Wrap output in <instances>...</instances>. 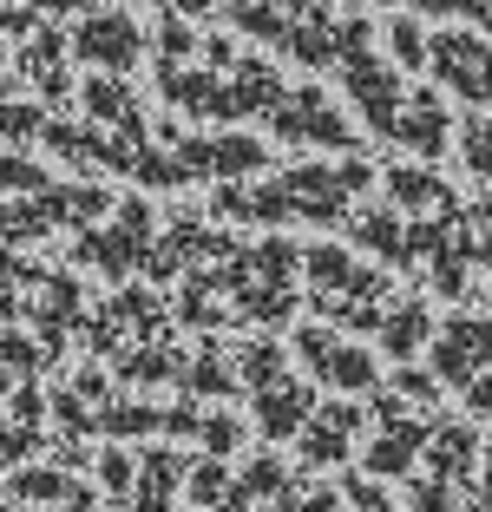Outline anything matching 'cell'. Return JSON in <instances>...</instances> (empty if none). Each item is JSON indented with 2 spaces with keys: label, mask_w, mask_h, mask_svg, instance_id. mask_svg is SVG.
Returning a JSON list of instances; mask_svg holds the SVG:
<instances>
[{
  "label": "cell",
  "mask_w": 492,
  "mask_h": 512,
  "mask_svg": "<svg viewBox=\"0 0 492 512\" xmlns=\"http://www.w3.org/2000/svg\"><path fill=\"white\" fill-rule=\"evenodd\" d=\"M302 276H309L315 309H322L328 322H342V329H368L374 335V329H381V316L401 302L388 276H381V270H361L342 243H315V250L302 256Z\"/></svg>",
  "instance_id": "cell-4"
},
{
  "label": "cell",
  "mask_w": 492,
  "mask_h": 512,
  "mask_svg": "<svg viewBox=\"0 0 492 512\" xmlns=\"http://www.w3.org/2000/svg\"><path fill=\"white\" fill-rule=\"evenodd\" d=\"M361 407L355 401H335L322 407V414H309V427H302V460L309 467H335V460H348V453L361 447Z\"/></svg>",
  "instance_id": "cell-11"
},
{
  "label": "cell",
  "mask_w": 492,
  "mask_h": 512,
  "mask_svg": "<svg viewBox=\"0 0 492 512\" xmlns=\"http://www.w3.org/2000/svg\"><path fill=\"white\" fill-rule=\"evenodd\" d=\"M374 427H381V434L361 447V467H368L374 480H401V473H414V460L433 440V427L420 421V401H407V394L388 381L381 401H374Z\"/></svg>",
  "instance_id": "cell-7"
},
{
  "label": "cell",
  "mask_w": 492,
  "mask_h": 512,
  "mask_svg": "<svg viewBox=\"0 0 492 512\" xmlns=\"http://www.w3.org/2000/svg\"><path fill=\"white\" fill-rule=\"evenodd\" d=\"M296 355L328 381V388H348V394H374L381 388V362H374L368 348H355L348 335H335V329H315L309 322V329L296 335Z\"/></svg>",
  "instance_id": "cell-10"
},
{
  "label": "cell",
  "mask_w": 492,
  "mask_h": 512,
  "mask_svg": "<svg viewBox=\"0 0 492 512\" xmlns=\"http://www.w3.org/2000/svg\"><path fill=\"white\" fill-rule=\"evenodd\" d=\"M256 421H263V434H269V440L296 434V427L309 421V388H302V381L269 375L263 388H256Z\"/></svg>",
  "instance_id": "cell-13"
},
{
  "label": "cell",
  "mask_w": 492,
  "mask_h": 512,
  "mask_svg": "<svg viewBox=\"0 0 492 512\" xmlns=\"http://www.w3.org/2000/svg\"><path fill=\"white\" fill-rule=\"evenodd\" d=\"M479 434L460 421H440L420 453V473H414V499L407 512H460V499L473 493V473H479Z\"/></svg>",
  "instance_id": "cell-5"
},
{
  "label": "cell",
  "mask_w": 492,
  "mask_h": 512,
  "mask_svg": "<svg viewBox=\"0 0 492 512\" xmlns=\"http://www.w3.org/2000/svg\"><path fill=\"white\" fill-rule=\"evenodd\" d=\"M368 184H374V171L361 165V158H348V165H289L269 184H256V191H224L217 211L256 217V224H296V217L302 224H342L348 204H355Z\"/></svg>",
  "instance_id": "cell-3"
},
{
  "label": "cell",
  "mask_w": 492,
  "mask_h": 512,
  "mask_svg": "<svg viewBox=\"0 0 492 512\" xmlns=\"http://www.w3.org/2000/svg\"><path fill=\"white\" fill-rule=\"evenodd\" d=\"M473 20H479V33L492 40V0H479V14H473Z\"/></svg>",
  "instance_id": "cell-21"
},
{
  "label": "cell",
  "mask_w": 492,
  "mask_h": 512,
  "mask_svg": "<svg viewBox=\"0 0 492 512\" xmlns=\"http://www.w3.org/2000/svg\"><path fill=\"white\" fill-rule=\"evenodd\" d=\"M269 132L289 138V145H322V151H348L355 145V125L348 112H335V99L315 86H289L276 106H269Z\"/></svg>",
  "instance_id": "cell-8"
},
{
  "label": "cell",
  "mask_w": 492,
  "mask_h": 512,
  "mask_svg": "<svg viewBox=\"0 0 492 512\" xmlns=\"http://www.w3.org/2000/svg\"><path fill=\"white\" fill-rule=\"evenodd\" d=\"M453 151H460V165L473 171L479 184H492V112H473V119H460V132H453Z\"/></svg>",
  "instance_id": "cell-15"
},
{
  "label": "cell",
  "mask_w": 492,
  "mask_h": 512,
  "mask_svg": "<svg viewBox=\"0 0 492 512\" xmlns=\"http://www.w3.org/2000/svg\"><path fill=\"white\" fill-rule=\"evenodd\" d=\"M466 414H479V421H492V375H479L473 388H466Z\"/></svg>",
  "instance_id": "cell-19"
},
{
  "label": "cell",
  "mask_w": 492,
  "mask_h": 512,
  "mask_svg": "<svg viewBox=\"0 0 492 512\" xmlns=\"http://www.w3.org/2000/svg\"><path fill=\"white\" fill-rule=\"evenodd\" d=\"M374 342H381V355H394V362H407V355H420V348L433 342V316L427 302H394L388 316H381V329H374Z\"/></svg>",
  "instance_id": "cell-14"
},
{
  "label": "cell",
  "mask_w": 492,
  "mask_h": 512,
  "mask_svg": "<svg viewBox=\"0 0 492 512\" xmlns=\"http://www.w3.org/2000/svg\"><path fill=\"white\" fill-rule=\"evenodd\" d=\"M427 40L433 33H420L414 20H388V46H394V66L401 73H427Z\"/></svg>",
  "instance_id": "cell-16"
},
{
  "label": "cell",
  "mask_w": 492,
  "mask_h": 512,
  "mask_svg": "<svg viewBox=\"0 0 492 512\" xmlns=\"http://www.w3.org/2000/svg\"><path fill=\"white\" fill-rule=\"evenodd\" d=\"M460 512H492V447L479 453V473H473V493L460 499Z\"/></svg>",
  "instance_id": "cell-17"
},
{
  "label": "cell",
  "mask_w": 492,
  "mask_h": 512,
  "mask_svg": "<svg viewBox=\"0 0 492 512\" xmlns=\"http://www.w3.org/2000/svg\"><path fill=\"white\" fill-rule=\"evenodd\" d=\"M407 7H420V14H433V20H447V14H466V20H473L479 14V0H407Z\"/></svg>",
  "instance_id": "cell-18"
},
{
  "label": "cell",
  "mask_w": 492,
  "mask_h": 512,
  "mask_svg": "<svg viewBox=\"0 0 492 512\" xmlns=\"http://www.w3.org/2000/svg\"><path fill=\"white\" fill-rule=\"evenodd\" d=\"M427 73L447 99H460V106H473V112H492V40L486 33L440 27L427 40Z\"/></svg>",
  "instance_id": "cell-6"
},
{
  "label": "cell",
  "mask_w": 492,
  "mask_h": 512,
  "mask_svg": "<svg viewBox=\"0 0 492 512\" xmlns=\"http://www.w3.org/2000/svg\"><path fill=\"white\" fill-rule=\"evenodd\" d=\"M342 86H348V106L361 112L374 138L414 151V158H447L453 151V112H447V92L440 86H414L394 60L381 53H355L342 66Z\"/></svg>",
  "instance_id": "cell-1"
},
{
  "label": "cell",
  "mask_w": 492,
  "mask_h": 512,
  "mask_svg": "<svg viewBox=\"0 0 492 512\" xmlns=\"http://www.w3.org/2000/svg\"><path fill=\"white\" fill-rule=\"evenodd\" d=\"M276 512H335V499H328V493H309V499L283 493V506H276Z\"/></svg>",
  "instance_id": "cell-20"
},
{
  "label": "cell",
  "mask_w": 492,
  "mask_h": 512,
  "mask_svg": "<svg viewBox=\"0 0 492 512\" xmlns=\"http://www.w3.org/2000/svg\"><path fill=\"white\" fill-rule=\"evenodd\" d=\"M230 20L250 40L276 46V53H289L302 66H348L374 40L368 20L328 7V0H230Z\"/></svg>",
  "instance_id": "cell-2"
},
{
  "label": "cell",
  "mask_w": 492,
  "mask_h": 512,
  "mask_svg": "<svg viewBox=\"0 0 492 512\" xmlns=\"http://www.w3.org/2000/svg\"><path fill=\"white\" fill-rule=\"evenodd\" d=\"M427 362H433V381H447V388H473L479 375H492V316L440 322L427 342Z\"/></svg>",
  "instance_id": "cell-9"
},
{
  "label": "cell",
  "mask_w": 492,
  "mask_h": 512,
  "mask_svg": "<svg viewBox=\"0 0 492 512\" xmlns=\"http://www.w3.org/2000/svg\"><path fill=\"white\" fill-rule=\"evenodd\" d=\"M388 197H394L401 217H447V211H460V191H453L440 171H427V165H394L388 171Z\"/></svg>",
  "instance_id": "cell-12"
}]
</instances>
